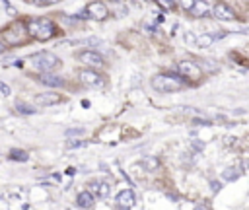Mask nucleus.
Listing matches in <instances>:
<instances>
[{
  "instance_id": "2",
  "label": "nucleus",
  "mask_w": 249,
  "mask_h": 210,
  "mask_svg": "<svg viewBox=\"0 0 249 210\" xmlns=\"http://www.w3.org/2000/svg\"><path fill=\"white\" fill-rule=\"evenodd\" d=\"M29 62H31L33 68H37L41 72H51V70H54V68L60 66L58 56H54L53 52H47V51H41V52L31 54L29 56Z\"/></svg>"
},
{
  "instance_id": "29",
  "label": "nucleus",
  "mask_w": 249,
  "mask_h": 210,
  "mask_svg": "<svg viewBox=\"0 0 249 210\" xmlns=\"http://www.w3.org/2000/svg\"><path fill=\"white\" fill-rule=\"evenodd\" d=\"M212 191H220V183L214 181V183H212Z\"/></svg>"
},
{
  "instance_id": "26",
  "label": "nucleus",
  "mask_w": 249,
  "mask_h": 210,
  "mask_svg": "<svg viewBox=\"0 0 249 210\" xmlns=\"http://www.w3.org/2000/svg\"><path fill=\"white\" fill-rule=\"evenodd\" d=\"M76 134H84V128H70V130H66V136H76Z\"/></svg>"
},
{
  "instance_id": "18",
  "label": "nucleus",
  "mask_w": 249,
  "mask_h": 210,
  "mask_svg": "<svg viewBox=\"0 0 249 210\" xmlns=\"http://www.w3.org/2000/svg\"><path fill=\"white\" fill-rule=\"evenodd\" d=\"M212 43H214V35H208V33H204V35L196 37V41H195V45H196V47H210Z\"/></svg>"
},
{
  "instance_id": "11",
  "label": "nucleus",
  "mask_w": 249,
  "mask_h": 210,
  "mask_svg": "<svg viewBox=\"0 0 249 210\" xmlns=\"http://www.w3.org/2000/svg\"><path fill=\"white\" fill-rule=\"evenodd\" d=\"M88 189H89V192H93V194H97L101 198H107L109 192H111V185L109 183H101V181H91L88 185Z\"/></svg>"
},
{
  "instance_id": "23",
  "label": "nucleus",
  "mask_w": 249,
  "mask_h": 210,
  "mask_svg": "<svg viewBox=\"0 0 249 210\" xmlns=\"http://www.w3.org/2000/svg\"><path fill=\"white\" fill-rule=\"evenodd\" d=\"M8 95H10V86L0 82V97H8Z\"/></svg>"
},
{
  "instance_id": "5",
  "label": "nucleus",
  "mask_w": 249,
  "mask_h": 210,
  "mask_svg": "<svg viewBox=\"0 0 249 210\" xmlns=\"http://www.w3.org/2000/svg\"><path fill=\"white\" fill-rule=\"evenodd\" d=\"M84 14H86V18H89V19H97V21H101V19H105V18L109 16V10H107V6H105L103 2L95 0V2H89V4L86 6Z\"/></svg>"
},
{
  "instance_id": "12",
  "label": "nucleus",
  "mask_w": 249,
  "mask_h": 210,
  "mask_svg": "<svg viewBox=\"0 0 249 210\" xmlns=\"http://www.w3.org/2000/svg\"><path fill=\"white\" fill-rule=\"evenodd\" d=\"M189 12H191L193 16H196V18H204V16L210 14V8H208V4H206L204 0H195Z\"/></svg>"
},
{
  "instance_id": "17",
  "label": "nucleus",
  "mask_w": 249,
  "mask_h": 210,
  "mask_svg": "<svg viewBox=\"0 0 249 210\" xmlns=\"http://www.w3.org/2000/svg\"><path fill=\"white\" fill-rule=\"evenodd\" d=\"M142 165H144V169L154 171V169L160 167V161H158L156 158H152V156H146V158H142Z\"/></svg>"
},
{
  "instance_id": "14",
  "label": "nucleus",
  "mask_w": 249,
  "mask_h": 210,
  "mask_svg": "<svg viewBox=\"0 0 249 210\" xmlns=\"http://www.w3.org/2000/svg\"><path fill=\"white\" fill-rule=\"evenodd\" d=\"M105 6H107V10L113 12L117 18H123V16H126V12H128V8H126L123 2H117V0H111V2L105 4Z\"/></svg>"
},
{
  "instance_id": "24",
  "label": "nucleus",
  "mask_w": 249,
  "mask_h": 210,
  "mask_svg": "<svg viewBox=\"0 0 249 210\" xmlns=\"http://www.w3.org/2000/svg\"><path fill=\"white\" fill-rule=\"evenodd\" d=\"M56 2H60V0H33V4H37V6H51Z\"/></svg>"
},
{
  "instance_id": "7",
  "label": "nucleus",
  "mask_w": 249,
  "mask_h": 210,
  "mask_svg": "<svg viewBox=\"0 0 249 210\" xmlns=\"http://www.w3.org/2000/svg\"><path fill=\"white\" fill-rule=\"evenodd\" d=\"M177 68H179V72H181L185 78H191V80H198V78L202 76L200 66L195 64V62H191V60H181V62L177 64Z\"/></svg>"
},
{
  "instance_id": "30",
  "label": "nucleus",
  "mask_w": 249,
  "mask_h": 210,
  "mask_svg": "<svg viewBox=\"0 0 249 210\" xmlns=\"http://www.w3.org/2000/svg\"><path fill=\"white\" fill-rule=\"evenodd\" d=\"M4 51H6V45H4L2 41H0V52H4Z\"/></svg>"
},
{
  "instance_id": "20",
  "label": "nucleus",
  "mask_w": 249,
  "mask_h": 210,
  "mask_svg": "<svg viewBox=\"0 0 249 210\" xmlns=\"http://www.w3.org/2000/svg\"><path fill=\"white\" fill-rule=\"evenodd\" d=\"M16 109L19 111V113H25V115H33L37 109L35 107H31V105H27V103H21V101H18L16 103Z\"/></svg>"
},
{
  "instance_id": "15",
  "label": "nucleus",
  "mask_w": 249,
  "mask_h": 210,
  "mask_svg": "<svg viewBox=\"0 0 249 210\" xmlns=\"http://www.w3.org/2000/svg\"><path fill=\"white\" fill-rule=\"evenodd\" d=\"M39 80H41V84H45V86H53V88H60V86H64V80H62L60 76H54V74H43Z\"/></svg>"
},
{
  "instance_id": "19",
  "label": "nucleus",
  "mask_w": 249,
  "mask_h": 210,
  "mask_svg": "<svg viewBox=\"0 0 249 210\" xmlns=\"http://www.w3.org/2000/svg\"><path fill=\"white\" fill-rule=\"evenodd\" d=\"M239 175H241V171H239L237 167H228V169H224V173H222V177H224L226 181H235Z\"/></svg>"
},
{
  "instance_id": "16",
  "label": "nucleus",
  "mask_w": 249,
  "mask_h": 210,
  "mask_svg": "<svg viewBox=\"0 0 249 210\" xmlns=\"http://www.w3.org/2000/svg\"><path fill=\"white\" fill-rule=\"evenodd\" d=\"M76 204H78L80 208H91V206H93V194H91L89 191L80 192L78 198H76Z\"/></svg>"
},
{
  "instance_id": "1",
  "label": "nucleus",
  "mask_w": 249,
  "mask_h": 210,
  "mask_svg": "<svg viewBox=\"0 0 249 210\" xmlns=\"http://www.w3.org/2000/svg\"><path fill=\"white\" fill-rule=\"evenodd\" d=\"M27 33L33 37V39H39V41H47L51 37H54L56 33V27L51 19L47 18H39V19H31L27 23Z\"/></svg>"
},
{
  "instance_id": "10",
  "label": "nucleus",
  "mask_w": 249,
  "mask_h": 210,
  "mask_svg": "<svg viewBox=\"0 0 249 210\" xmlns=\"http://www.w3.org/2000/svg\"><path fill=\"white\" fill-rule=\"evenodd\" d=\"M214 16H216L218 19H224V21H230V19L235 18L233 10H231L228 4H224V2H218V4L214 6Z\"/></svg>"
},
{
  "instance_id": "9",
  "label": "nucleus",
  "mask_w": 249,
  "mask_h": 210,
  "mask_svg": "<svg viewBox=\"0 0 249 210\" xmlns=\"http://www.w3.org/2000/svg\"><path fill=\"white\" fill-rule=\"evenodd\" d=\"M134 202H136V196H134V192H132L130 189L121 191V192L117 194V206H119V208H132Z\"/></svg>"
},
{
  "instance_id": "13",
  "label": "nucleus",
  "mask_w": 249,
  "mask_h": 210,
  "mask_svg": "<svg viewBox=\"0 0 249 210\" xmlns=\"http://www.w3.org/2000/svg\"><path fill=\"white\" fill-rule=\"evenodd\" d=\"M58 101H60L58 93H39V95H35V103L37 105H54Z\"/></svg>"
},
{
  "instance_id": "4",
  "label": "nucleus",
  "mask_w": 249,
  "mask_h": 210,
  "mask_svg": "<svg viewBox=\"0 0 249 210\" xmlns=\"http://www.w3.org/2000/svg\"><path fill=\"white\" fill-rule=\"evenodd\" d=\"M27 35H29V33H27V25H25L23 21H14V23L4 31V39H6L8 45H19V43L25 41Z\"/></svg>"
},
{
  "instance_id": "6",
  "label": "nucleus",
  "mask_w": 249,
  "mask_h": 210,
  "mask_svg": "<svg viewBox=\"0 0 249 210\" xmlns=\"http://www.w3.org/2000/svg\"><path fill=\"white\" fill-rule=\"evenodd\" d=\"M80 80H82V84H86V86H89V88H103V86H105L103 76H101L99 72H95L93 68L82 70V72H80Z\"/></svg>"
},
{
  "instance_id": "28",
  "label": "nucleus",
  "mask_w": 249,
  "mask_h": 210,
  "mask_svg": "<svg viewBox=\"0 0 249 210\" xmlns=\"http://www.w3.org/2000/svg\"><path fill=\"white\" fill-rule=\"evenodd\" d=\"M78 146H84V142H68V148H78Z\"/></svg>"
},
{
  "instance_id": "21",
  "label": "nucleus",
  "mask_w": 249,
  "mask_h": 210,
  "mask_svg": "<svg viewBox=\"0 0 249 210\" xmlns=\"http://www.w3.org/2000/svg\"><path fill=\"white\" fill-rule=\"evenodd\" d=\"M10 158H12V159H18V161H25V159H27V154L21 152V150H12Z\"/></svg>"
},
{
  "instance_id": "8",
  "label": "nucleus",
  "mask_w": 249,
  "mask_h": 210,
  "mask_svg": "<svg viewBox=\"0 0 249 210\" xmlns=\"http://www.w3.org/2000/svg\"><path fill=\"white\" fill-rule=\"evenodd\" d=\"M78 60L84 62V64H88V66H91V68L103 66L101 54H97V52H93V51H82V52H78Z\"/></svg>"
},
{
  "instance_id": "3",
  "label": "nucleus",
  "mask_w": 249,
  "mask_h": 210,
  "mask_svg": "<svg viewBox=\"0 0 249 210\" xmlns=\"http://www.w3.org/2000/svg\"><path fill=\"white\" fill-rule=\"evenodd\" d=\"M183 86V82L177 76H167V74H158L152 78V88L156 91L161 93H169V91H177Z\"/></svg>"
},
{
  "instance_id": "22",
  "label": "nucleus",
  "mask_w": 249,
  "mask_h": 210,
  "mask_svg": "<svg viewBox=\"0 0 249 210\" xmlns=\"http://www.w3.org/2000/svg\"><path fill=\"white\" fill-rule=\"evenodd\" d=\"M163 10H173L175 8V0H156Z\"/></svg>"
},
{
  "instance_id": "27",
  "label": "nucleus",
  "mask_w": 249,
  "mask_h": 210,
  "mask_svg": "<svg viewBox=\"0 0 249 210\" xmlns=\"http://www.w3.org/2000/svg\"><path fill=\"white\" fill-rule=\"evenodd\" d=\"M185 41H187L189 45H195V41H196V37H195L193 33H185Z\"/></svg>"
},
{
  "instance_id": "25",
  "label": "nucleus",
  "mask_w": 249,
  "mask_h": 210,
  "mask_svg": "<svg viewBox=\"0 0 249 210\" xmlns=\"http://www.w3.org/2000/svg\"><path fill=\"white\" fill-rule=\"evenodd\" d=\"M175 2H179L183 10H191V6H193V2H195V0H175Z\"/></svg>"
}]
</instances>
